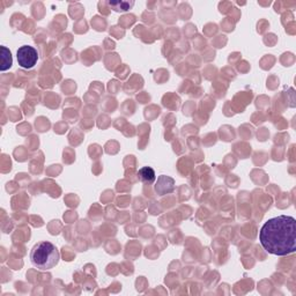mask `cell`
I'll use <instances>...</instances> for the list:
<instances>
[{"label":"cell","instance_id":"obj_1","mask_svg":"<svg viewBox=\"0 0 296 296\" xmlns=\"http://www.w3.org/2000/svg\"><path fill=\"white\" fill-rule=\"evenodd\" d=\"M259 242L268 254L285 257L296 251V220L290 215L268 219L259 231Z\"/></svg>","mask_w":296,"mask_h":296},{"label":"cell","instance_id":"obj_4","mask_svg":"<svg viewBox=\"0 0 296 296\" xmlns=\"http://www.w3.org/2000/svg\"><path fill=\"white\" fill-rule=\"evenodd\" d=\"M0 49H2V66H0V70H2V72H5L13 65V58H12L11 51L6 46H2Z\"/></svg>","mask_w":296,"mask_h":296},{"label":"cell","instance_id":"obj_6","mask_svg":"<svg viewBox=\"0 0 296 296\" xmlns=\"http://www.w3.org/2000/svg\"><path fill=\"white\" fill-rule=\"evenodd\" d=\"M134 5L133 2H110L109 6L111 9L115 10L116 12H126L129 10H131Z\"/></svg>","mask_w":296,"mask_h":296},{"label":"cell","instance_id":"obj_2","mask_svg":"<svg viewBox=\"0 0 296 296\" xmlns=\"http://www.w3.org/2000/svg\"><path fill=\"white\" fill-rule=\"evenodd\" d=\"M61 255L58 249L50 242H39L35 244L30 252L31 264L39 271H49L57 265Z\"/></svg>","mask_w":296,"mask_h":296},{"label":"cell","instance_id":"obj_3","mask_svg":"<svg viewBox=\"0 0 296 296\" xmlns=\"http://www.w3.org/2000/svg\"><path fill=\"white\" fill-rule=\"evenodd\" d=\"M17 58L19 65L22 69L30 70L36 65L38 61V53L37 50L30 45H23L18 50Z\"/></svg>","mask_w":296,"mask_h":296},{"label":"cell","instance_id":"obj_5","mask_svg":"<svg viewBox=\"0 0 296 296\" xmlns=\"http://www.w3.org/2000/svg\"><path fill=\"white\" fill-rule=\"evenodd\" d=\"M138 176H139V179L146 182V183H153L154 181H155V172L152 168L149 167H144L141 168L139 171H138Z\"/></svg>","mask_w":296,"mask_h":296}]
</instances>
